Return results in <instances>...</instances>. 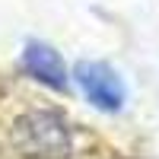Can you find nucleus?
I'll return each instance as SVG.
<instances>
[{"mask_svg":"<svg viewBox=\"0 0 159 159\" xmlns=\"http://www.w3.org/2000/svg\"><path fill=\"white\" fill-rule=\"evenodd\" d=\"M10 150L19 159H73L76 130L51 105H22L7 127Z\"/></svg>","mask_w":159,"mask_h":159,"instance_id":"obj_1","label":"nucleus"},{"mask_svg":"<svg viewBox=\"0 0 159 159\" xmlns=\"http://www.w3.org/2000/svg\"><path fill=\"white\" fill-rule=\"evenodd\" d=\"M73 80L80 92L86 96V102H92L99 111H121L124 108V99H127V89L105 61H80L73 67Z\"/></svg>","mask_w":159,"mask_h":159,"instance_id":"obj_2","label":"nucleus"},{"mask_svg":"<svg viewBox=\"0 0 159 159\" xmlns=\"http://www.w3.org/2000/svg\"><path fill=\"white\" fill-rule=\"evenodd\" d=\"M22 67L29 76H35L38 83H45L48 89H57L64 92L67 89V70H64V61L61 54L51 45L45 42H25V51H22Z\"/></svg>","mask_w":159,"mask_h":159,"instance_id":"obj_3","label":"nucleus"}]
</instances>
